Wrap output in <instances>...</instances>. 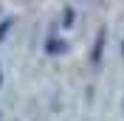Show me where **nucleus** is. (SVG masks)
<instances>
[{"mask_svg": "<svg viewBox=\"0 0 124 121\" xmlns=\"http://www.w3.org/2000/svg\"><path fill=\"white\" fill-rule=\"evenodd\" d=\"M65 25H73V11H70V8L65 11Z\"/></svg>", "mask_w": 124, "mask_h": 121, "instance_id": "obj_1", "label": "nucleus"}]
</instances>
